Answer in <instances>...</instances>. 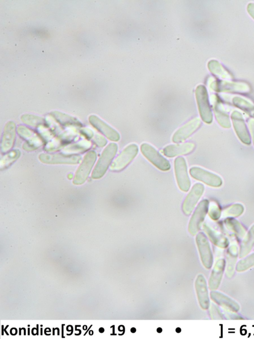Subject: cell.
Returning <instances> with one entry per match:
<instances>
[{"label": "cell", "mask_w": 254, "mask_h": 339, "mask_svg": "<svg viewBox=\"0 0 254 339\" xmlns=\"http://www.w3.org/2000/svg\"><path fill=\"white\" fill-rule=\"evenodd\" d=\"M238 248L232 245L227 251V259L226 275L229 278L232 277L235 272V266L238 257Z\"/></svg>", "instance_id": "24"}, {"label": "cell", "mask_w": 254, "mask_h": 339, "mask_svg": "<svg viewBox=\"0 0 254 339\" xmlns=\"http://www.w3.org/2000/svg\"><path fill=\"white\" fill-rule=\"evenodd\" d=\"M212 89L217 92L247 93L250 88L246 84L227 81H214L210 85Z\"/></svg>", "instance_id": "7"}, {"label": "cell", "mask_w": 254, "mask_h": 339, "mask_svg": "<svg viewBox=\"0 0 254 339\" xmlns=\"http://www.w3.org/2000/svg\"><path fill=\"white\" fill-rule=\"evenodd\" d=\"M209 71L215 76L221 79H231L232 76L224 67L217 61L211 60L208 64Z\"/></svg>", "instance_id": "26"}, {"label": "cell", "mask_w": 254, "mask_h": 339, "mask_svg": "<svg viewBox=\"0 0 254 339\" xmlns=\"http://www.w3.org/2000/svg\"><path fill=\"white\" fill-rule=\"evenodd\" d=\"M190 173L193 178L210 186L219 187L223 183L219 175L199 167H192L190 170Z\"/></svg>", "instance_id": "8"}, {"label": "cell", "mask_w": 254, "mask_h": 339, "mask_svg": "<svg viewBox=\"0 0 254 339\" xmlns=\"http://www.w3.org/2000/svg\"><path fill=\"white\" fill-rule=\"evenodd\" d=\"M96 159V154L94 151L88 152L77 169L73 180L76 185L81 184L87 179Z\"/></svg>", "instance_id": "5"}, {"label": "cell", "mask_w": 254, "mask_h": 339, "mask_svg": "<svg viewBox=\"0 0 254 339\" xmlns=\"http://www.w3.org/2000/svg\"><path fill=\"white\" fill-rule=\"evenodd\" d=\"M199 118H195L179 128L173 135L172 141L174 143L182 142L189 138L201 126Z\"/></svg>", "instance_id": "14"}, {"label": "cell", "mask_w": 254, "mask_h": 339, "mask_svg": "<svg viewBox=\"0 0 254 339\" xmlns=\"http://www.w3.org/2000/svg\"><path fill=\"white\" fill-rule=\"evenodd\" d=\"M140 150L143 156L159 170L167 171L170 169L169 162L151 145L143 143L140 146Z\"/></svg>", "instance_id": "3"}, {"label": "cell", "mask_w": 254, "mask_h": 339, "mask_svg": "<svg viewBox=\"0 0 254 339\" xmlns=\"http://www.w3.org/2000/svg\"><path fill=\"white\" fill-rule=\"evenodd\" d=\"M195 145L193 143L170 145L163 150L164 155L169 158L190 153L194 149Z\"/></svg>", "instance_id": "16"}, {"label": "cell", "mask_w": 254, "mask_h": 339, "mask_svg": "<svg viewBox=\"0 0 254 339\" xmlns=\"http://www.w3.org/2000/svg\"><path fill=\"white\" fill-rule=\"evenodd\" d=\"M232 103L234 106L254 118V105L250 102L241 97L235 96L232 98Z\"/></svg>", "instance_id": "27"}, {"label": "cell", "mask_w": 254, "mask_h": 339, "mask_svg": "<svg viewBox=\"0 0 254 339\" xmlns=\"http://www.w3.org/2000/svg\"><path fill=\"white\" fill-rule=\"evenodd\" d=\"M89 120L94 127L110 140L117 142L120 140V136L119 133L97 116L91 115Z\"/></svg>", "instance_id": "15"}, {"label": "cell", "mask_w": 254, "mask_h": 339, "mask_svg": "<svg viewBox=\"0 0 254 339\" xmlns=\"http://www.w3.org/2000/svg\"><path fill=\"white\" fill-rule=\"evenodd\" d=\"M204 190V185L201 183H197L193 185L183 203V211L186 215L191 213Z\"/></svg>", "instance_id": "12"}, {"label": "cell", "mask_w": 254, "mask_h": 339, "mask_svg": "<svg viewBox=\"0 0 254 339\" xmlns=\"http://www.w3.org/2000/svg\"><path fill=\"white\" fill-rule=\"evenodd\" d=\"M87 326H86V325H84V326H83V330H87Z\"/></svg>", "instance_id": "50"}, {"label": "cell", "mask_w": 254, "mask_h": 339, "mask_svg": "<svg viewBox=\"0 0 254 339\" xmlns=\"http://www.w3.org/2000/svg\"><path fill=\"white\" fill-rule=\"evenodd\" d=\"M70 327H71V333L70 334H66L67 336H70L73 333V327L71 325H70Z\"/></svg>", "instance_id": "41"}, {"label": "cell", "mask_w": 254, "mask_h": 339, "mask_svg": "<svg viewBox=\"0 0 254 339\" xmlns=\"http://www.w3.org/2000/svg\"><path fill=\"white\" fill-rule=\"evenodd\" d=\"M86 131H87L86 129L83 130V132H82L83 134H85V132H87ZM86 136H87V137L89 136L90 137H92V136L93 135L92 131H91L90 130L88 133H86Z\"/></svg>", "instance_id": "38"}, {"label": "cell", "mask_w": 254, "mask_h": 339, "mask_svg": "<svg viewBox=\"0 0 254 339\" xmlns=\"http://www.w3.org/2000/svg\"><path fill=\"white\" fill-rule=\"evenodd\" d=\"M254 266V253L243 258L237 263L236 269L237 271H245Z\"/></svg>", "instance_id": "31"}, {"label": "cell", "mask_w": 254, "mask_h": 339, "mask_svg": "<svg viewBox=\"0 0 254 339\" xmlns=\"http://www.w3.org/2000/svg\"><path fill=\"white\" fill-rule=\"evenodd\" d=\"M55 329L57 330L58 331V334H57V335H58V336H59V335H60V329H59V328H56Z\"/></svg>", "instance_id": "48"}, {"label": "cell", "mask_w": 254, "mask_h": 339, "mask_svg": "<svg viewBox=\"0 0 254 339\" xmlns=\"http://www.w3.org/2000/svg\"><path fill=\"white\" fill-rule=\"evenodd\" d=\"M8 326H9V325H7V326L5 327V328L4 329V332L5 333V334H6V335H7V336H8L9 334H8V333L7 332L6 329H7V328L8 327Z\"/></svg>", "instance_id": "42"}, {"label": "cell", "mask_w": 254, "mask_h": 339, "mask_svg": "<svg viewBox=\"0 0 254 339\" xmlns=\"http://www.w3.org/2000/svg\"><path fill=\"white\" fill-rule=\"evenodd\" d=\"M38 328H39V325H38V324H37V327L36 328L37 335H39V329H38Z\"/></svg>", "instance_id": "44"}, {"label": "cell", "mask_w": 254, "mask_h": 339, "mask_svg": "<svg viewBox=\"0 0 254 339\" xmlns=\"http://www.w3.org/2000/svg\"><path fill=\"white\" fill-rule=\"evenodd\" d=\"M40 335L42 336L43 335V328L40 329Z\"/></svg>", "instance_id": "55"}, {"label": "cell", "mask_w": 254, "mask_h": 339, "mask_svg": "<svg viewBox=\"0 0 254 339\" xmlns=\"http://www.w3.org/2000/svg\"><path fill=\"white\" fill-rule=\"evenodd\" d=\"M99 332L100 333H103L104 332V329L103 328H100L99 329Z\"/></svg>", "instance_id": "43"}, {"label": "cell", "mask_w": 254, "mask_h": 339, "mask_svg": "<svg viewBox=\"0 0 254 339\" xmlns=\"http://www.w3.org/2000/svg\"><path fill=\"white\" fill-rule=\"evenodd\" d=\"M138 152V146L131 144L126 147L111 165L112 171H120L125 168L135 157Z\"/></svg>", "instance_id": "4"}, {"label": "cell", "mask_w": 254, "mask_h": 339, "mask_svg": "<svg viewBox=\"0 0 254 339\" xmlns=\"http://www.w3.org/2000/svg\"><path fill=\"white\" fill-rule=\"evenodd\" d=\"M21 120L23 123L32 126H37L44 123V120L41 117L30 114L22 115Z\"/></svg>", "instance_id": "32"}, {"label": "cell", "mask_w": 254, "mask_h": 339, "mask_svg": "<svg viewBox=\"0 0 254 339\" xmlns=\"http://www.w3.org/2000/svg\"><path fill=\"white\" fill-rule=\"evenodd\" d=\"M209 201L203 199L197 205L190 220L189 225L190 233L194 235L200 229L202 222L208 212Z\"/></svg>", "instance_id": "10"}, {"label": "cell", "mask_w": 254, "mask_h": 339, "mask_svg": "<svg viewBox=\"0 0 254 339\" xmlns=\"http://www.w3.org/2000/svg\"><path fill=\"white\" fill-rule=\"evenodd\" d=\"M117 151L118 146L114 143L109 144L105 148L92 172L93 178L98 179L104 175Z\"/></svg>", "instance_id": "1"}, {"label": "cell", "mask_w": 254, "mask_h": 339, "mask_svg": "<svg viewBox=\"0 0 254 339\" xmlns=\"http://www.w3.org/2000/svg\"><path fill=\"white\" fill-rule=\"evenodd\" d=\"M175 172L178 185L181 190L188 191L190 186L187 166L185 159L181 157L177 158L174 162Z\"/></svg>", "instance_id": "6"}, {"label": "cell", "mask_w": 254, "mask_h": 339, "mask_svg": "<svg viewBox=\"0 0 254 339\" xmlns=\"http://www.w3.org/2000/svg\"><path fill=\"white\" fill-rule=\"evenodd\" d=\"M39 158L42 163L45 164H76L80 161L81 157L76 155L41 154Z\"/></svg>", "instance_id": "11"}, {"label": "cell", "mask_w": 254, "mask_h": 339, "mask_svg": "<svg viewBox=\"0 0 254 339\" xmlns=\"http://www.w3.org/2000/svg\"><path fill=\"white\" fill-rule=\"evenodd\" d=\"M35 329H36V328H33L32 329V330H31L32 335H33V336L37 335V334H36V333H35V334L34 333V330Z\"/></svg>", "instance_id": "45"}, {"label": "cell", "mask_w": 254, "mask_h": 339, "mask_svg": "<svg viewBox=\"0 0 254 339\" xmlns=\"http://www.w3.org/2000/svg\"><path fill=\"white\" fill-rule=\"evenodd\" d=\"M21 330H22V329L19 328V335L20 336L21 335Z\"/></svg>", "instance_id": "54"}, {"label": "cell", "mask_w": 254, "mask_h": 339, "mask_svg": "<svg viewBox=\"0 0 254 339\" xmlns=\"http://www.w3.org/2000/svg\"><path fill=\"white\" fill-rule=\"evenodd\" d=\"M210 296L214 302L229 311L237 312L240 309L236 302L221 292L212 291Z\"/></svg>", "instance_id": "20"}, {"label": "cell", "mask_w": 254, "mask_h": 339, "mask_svg": "<svg viewBox=\"0 0 254 339\" xmlns=\"http://www.w3.org/2000/svg\"><path fill=\"white\" fill-rule=\"evenodd\" d=\"M80 326H81L80 325H75V331H78L79 332L80 334H81V331L80 330H79V329H77V327H80Z\"/></svg>", "instance_id": "40"}, {"label": "cell", "mask_w": 254, "mask_h": 339, "mask_svg": "<svg viewBox=\"0 0 254 339\" xmlns=\"http://www.w3.org/2000/svg\"><path fill=\"white\" fill-rule=\"evenodd\" d=\"M195 286L200 305L203 309H207L209 306V299L206 282L203 275L198 276Z\"/></svg>", "instance_id": "21"}, {"label": "cell", "mask_w": 254, "mask_h": 339, "mask_svg": "<svg viewBox=\"0 0 254 339\" xmlns=\"http://www.w3.org/2000/svg\"><path fill=\"white\" fill-rule=\"evenodd\" d=\"M203 228L210 241L215 245L223 249L228 246L229 241L223 235L213 230L206 224L203 225Z\"/></svg>", "instance_id": "22"}, {"label": "cell", "mask_w": 254, "mask_h": 339, "mask_svg": "<svg viewBox=\"0 0 254 339\" xmlns=\"http://www.w3.org/2000/svg\"><path fill=\"white\" fill-rule=\"evenodd\" d=\"M55 330H56L55 328H53V336L55 335Z\"/></svg>", "instance_id": "56"}, {"label": "cell", "mask_w": 254, "mask_h": 339, "mask_svg": "<svg viewBox=\"0 0 254 339\" xmlns=\"http://www.w3.org/2000/svg\"><path fill=\"white\" fill-rule=\"evenodd\" d=\"M51 115L54 118L61 124L64 125H73L81 126L80 122L75 118L61 113L60 112L54 111L51 112Z\"/></svg>", "instance_id": "28"}, {"label": "cell", "mask_w": 254, "mask_h": 339, "mask_svg": "<svg viewBox=\"0 0 254 339\" xmlns=\"http://www.w3.org/2000/svg\"><path fill=\"white\" fill-rule=\"evenodd\" d=\"M28 336L30 335V328H28Z\"/></svg>", "instance_id": "57"}, {"label": "cell", "mask_w": 254, "mask_h": 339, "mask_svg": "<svg viewBox=\"0 0 254 339\" xmlns=\"http://www.w3.org/2000/svg\"><path fill=\"white\" fill-rule=\"evenodd\" d=\"M224 223L227 228L233 232L239 239L244 238L246 235V230L242 225L233 218H227Z\"/></svg>", "instance_id": "25"}, {"label": "cell", "mask_w": 254, "mask_h": 339, "mask_svg": "<svg viewBox=\"0 0 254 339\" xmlns=\"http://www.w3.org/2000/svg\"><path fill=\"white\" fill-rule=\"evenodd\" d=\"M157 331L158 333H161V332H162V329H161V328H158L157 330Z\"/></svg>", "instance_id": "51"}, {"label": "cell", "mask_w": 254, "mask_h": 339, "mask_svg": "<svg viewBox=\"0 0 254 339\" xmlns=\"http://www.w3.org/2000/svg\"><path fill=\"white\" fill-rule=\"evenodd\" d=\"M231 118L235 133L240 140L246 145H250V135L242 114L239 111L234 110L231 113Z\"/></svg>", "instance_id": "9"}, {"label": "cell", "mask_w": 254, "mask_h": 339, "mask_svg": "<svg viewBox=\"0 0 254 339\" xmlns=\"http://www.w3.org/2000/svg\"><path fill=\"white\" fill-rule=\"evenodd\" d=\"M17 132L21 137L24 139H28L33 135V133L31 130L23 126H19L18 127Z\"/></svg>", "instance_id": "34"}, {"label": "cell", "mask_w": 254, "mask_h": 339, "mask_svg": "<svg viewBox=\"0 0 254 339\" xmlns=\"http://www.w3.org/2000/svg\"><path fill=\"white\" fill-rule=\"evenodd\" d=\"M89 335H90V336L93 335V331H92V330H91V331H89Z\"/></svg>", "instance_id": "49"}, {"label": "cell", "mask_w": 254, "mask_h": 339, "mask_svg": "<svg viewBox=\"0 0 254 339\" xmlns=\"http://www.w3.org/2000/svg\"><path fill=\"white\" fill-rule=\"evenodd\" d=\"M64 324H62V338H64L65 337L64 336Z\"/></svg>", "instance_id": "39"}, {"label": "cell", "mask_w": 254, "mask_h": 339, "mask_svg": "<svg viewBox=\"0 0 254 339\" xmlns=\"http://www.w3.org/2000/svg\"><path fill=\"white\" fill-rule=\"evenodd\" d=\"M248 124L254 145V118L250 119L248 121Z\"/></svg>", "instance_id": "36"}, {"label": "cell", "mask_w": 254, "mask_h": 339, "mask_svg": "<svg viewBox=\"0 0 254 339\" xmlns=\"http://www.w3.org/2000/svg\"><path fill=\"white\" fill-rule=\"evenodd\" d=\"M212 96L213 111L217 121L224 128H230L231 123L228 114L225 111L217 96L214 95Z\"/></svg>", "instance_id": "18"}, {"label": "cell", "mask_w": 254, "mask_h": 339, "mask_svg": "<svg viewBox=\"0 0 254 339\" xmlns=\"http://www.w3.org/2000/svg\"><path fill=\"white\" fill-rule=\"evenodd\" d=\"M247 9L249 14L254 19V3L253 2L249 3L248 4Z\"/></svg>", "instance_id": "37"}, {"label": "cell", "mask_w": 254, "mask_h": 339, "mask_svg": "<svg viewBox=\"0 0 254 339\" xmlns=\"http://www.w3.org/2000/svg\"><path fill=\"white\" fill-rule=\"evenodd\" d=\"M20 152L18 150H14L5 155L1 159L0 168H5L16 161L20 156Z\"/></svg>", "instance_id": "30"}, {"label": "cell", "mask_w": 254, "mask_h": 339, "mask_svg": "<svg viewBox=\"0 0 254 339\" xmlns=\"http://www.w3.org/2000/svg\"><path fill=\"white\" fill-rule=\"evenodd\" d=\"M196 242L203 265L207 269L210 268L213 263V255L207 239L204 234L199 233L196 236Z\"/></svg>", "instance_id": "13"}, {"label": "cell", "mask_w": 254, "mask_h": 339, "mask_svg": "<svg viewBox=\"0 0 254 339\" xmlns=\"http://www.w3.org/2000/svg\"><path fill=\"white\" fill-rule=\"evenodd\" d=\"M1 335H3V332H4V329H3V325L1 326Z\"/></svg>", "instance_id": "47"}, {"label": "cell", "mask_w": 254, "mask_h": 339, "mask_svg": "<svg viewBox=\"0 0 254 339\" xmlns=\"http://www.w3.org/2000/svg\"><path fill=\"white\" fill-rule=\"evenodd\" d=\"M92 325H91L90 326L89 328L87 329V330L86 331V332L85 333V334H84V336H85L86 334L87 333V332H89L90 329L92 327Z\"/></svg>", "instance_id": "46"}, {"label": "cell", "mask_w": 254, "mask_h": 339, "mask_svg": "<svg viewBox=\"0 0 254 339\" xmlns=\"http://www.w3.org/2000/svg\"><path fill=\"white\" fill-rule=\"evenodd\" d=\"M94 141L99 147H104L107 143L106 139L99 135H96L94 138Z\"/></svg>", "instance_id": "35"}, {"label": "cell", "mask_w": 254, "mask_h": 339, "mask_svg": "<svg viewBox=\"0 0 254 339\" xmlns=\"http://www.w3.org/2000/svg\"><path fill=\"white\" fill-rule=\"evenodd\" d=\"M16 134V126L12 121L5 125L1 143V150L3 152L9 151L13 146Z\"/></svg>", "instance_id": "17"}, {"label": "cell", "mask_w": 254, "mask_h": 339, "mask_svg": "<svg viewBox=\"0 0 254 339\" xmlns=\"http://www.w3.org/2000/svg\"><path fill=\"white\" fill-rule=\"evenodd\" d=\"M243 206L239 203L233 204L226 208L222 212L223 217H238L244 212Z\"/></svg>", "instance_id": "29"}, {"label": "cell", "mask_w": 254, "mask_h": 339, "mask_svg": "<svg viewBox=\"0 0 254 339\" xmlns=\"http://www.w3.org/2000/svg\"><path fill=\"white\" fill-rule=\"evenodd\" d=\"M208 212L210 217L214 220L219 219L221 214L219 206L215 202L210 203L209 207H208Z\"/></svg>", "instance_id": "33"}, {"label": "cell", "mask_w": 254, "mask_h": 339, "mask_svg": "<svg viewBox=\"0 0 254 339\" xmlns=\"http://www.w3.org/2000/svg\"><path fill=\"white\" fill-rule=\"evenodd\" d=\"M135 331H136V330H135V329L134 328H131V332L132 333H134V332H135Z\"/></svg>", "instance_id": "52"}, {"label": "cell", "mask_w": 254, "mask_h": 339, "mask_svg": "<svg viewBox=\"0 0 254 339\" xmlns=\"http://www.w3.org/2000/svg\"><path fill=\"white\" fill-rule=\"evenodd\" d=\"M225 264L226 262L224 259H220L216 262L209 280L210 289L216 290L219 286L225 270Z\"/></svg>", "instance_id": "19"}, {"label": "cell", "mask_w": 254, "mask_h": 339, "mask_svg": "<svg viewBox=\"0 0 254 339\" xmlns=\"http://www.w3.org/2000/svg\"><path fill=\"white\" fill-rule=\"evenodd\" d=\"M181 330L180 328H177V329H176V332H177V333H180V332H181Z\"/></svg>", "instance_id": "53"}, {"label": "cell", "mask_w": 254, "mask_h": 339, "mask_svg": "<svg viewBox=\"0 0 254 339\" xmlns=\"http://www.w3.org/2000/svg\"><path fill=\"white\" fill-rule=\"evenodd\" d=\"M254 246V225L250 228L243 240L240 248L239 257H244L251 251Z\"/></svg>", "instance_id": "23"}, {"label": "cell", "mask_w": 254, "mask_h": 339, "mask_svg": "<svg viewBox=\"0 0 254 339\" xmlns=\"http://www.w3.org/2000/svg\"><path fill=\"white\" fill-rule=\"evenodd\" d=\"M195 96L202 120L207 124L211 123L213 121V114L210 109L206 87L203 85H198L195 90Z\"/></svg>", "instance_id": "2"}]
</instances>
